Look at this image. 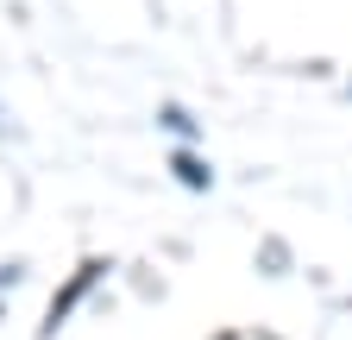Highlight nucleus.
Returning a JSON list of instances; mask_svg holds the SVG:
<instances>
[{"instance_id": "f257e3e1", "label": "nucleus", "mask_w": 352, "mask_h": 340, "mask_svg": "<svg viewBox=\"0 0 352 340\" xmlns=\"http://www.w3.org/2000/svg\"><path fill=\"white\" fill-rule=\"evenodd\" d=\"M101 271H107L101 259H88V265H82V271H76V277H69V284H63V290L51 296V315H44V340H51V334H57V328H63V321L76 315V303H82V296L101 284Z\"/></svg>"}, {"instance_id": "f03ea898", "label": "nucleus", "mask_w": 352, "mask_h": 340, "mask_svg": "<svg viewBox=\"0 0 352 340\" xmlns=\"http://www.w3.org/2000/svg\"><path fill=\"white\" fill-rule=\"evenodd\" d=\"M170 170H176V183H183V189H208V183H214V170H208L195 151H176V158H170Z\"/></svg>"}, {"instance_id": "7ed1b4c3", "label": "nucleus", "mask_w": 352, "mask_h": 340, "mask_svg": "<svg viewBox=\"0 0 352 340\" xmlns=\"http://www.w3.org/2000/svg\"><path fill=\"white\" fill-rule=\"evenodd\" d=\"M157 120L170 126V133H176V139H189V133H195V120H189L183 107H176V101H170V107H157Z\"/></svg>"}, {"instance_id": "20e7f679", "label": "nucleus", "mask_w": 352, "mask_h": 340, "mask_svg": "<svg viewBox=\"0 0 352 340\" xmlns=\"http://www.w3.org/2000/svg\"><path fill=\"white\" fill-rule=\"evenodd\" d=\"M19 271H25V265H0V284L13 290V284H19Z\"/></svg>"}]
</instances>
